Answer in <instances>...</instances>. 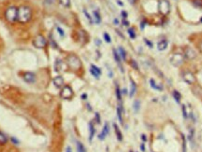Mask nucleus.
<instances>
[{
	"label": "nucleus",
	"mask_w": 202,
	"mask_h": 152,
	"mask_svg": "<svg viewBox=\"0 0 202 152\" xmlns=\"http://www.w3.org/2000/svg\"><path fill=\"white\" fill-rule=\"evenodd\" d=\"M32 18V11L30 8L23 6L18 9V22L22 23H28Z\"/></svg>",
	"instance_id": "f257e3e1"
},
{
	"label": "nucleus",
	"mask_w": 202,
	"mask_h": 152,
	"mask_svg": "<svg viewBox=\"0 0 202 152\" xmlns=\"http://www.w3.org/2000/svg\"><path fill=\"white\" fill-rule=\"evenodd\" d=\"M5 16H6L8 22L11 23H15L18 20V9H16L15 7H9L5 12Z\"/></svg>",
	"instance_id": "f03ea898"
},
{
	"label": "nucleus",
	"mask_w": 202,
	"mask_h": 152,
	"mask_svg": "<svg viewBox=\"0 0 202 152\" xmlns=\"http://www.w3.org/2000/svg\"><path fill=\"white\" fill-rule=\"evenodd\" d=\"M67 65L73 70H78L82 66V63H81V61H80V59L76 55H73V54H71L67 57Z\"/></svg>",
	"instance_id": "7ed1b4c3"
},
{
	"label": "nucleus",
	"mask_w": 202,
	"mask_h": 152,
	"mask_svg": "<svg viewBox=\"0 0 202 152\" xmlns=\"http://www.w3.org/2000/svg\"><path fill=\"white\" fill-rule=\"evenodd\" d=\"M158 11L162 14L163 16L167 15L170 11V4L168 0H159L158 1Z\"/></svg>",
	"instance_id": "20e7f679"
},
{
	"label": "nucleus",
	"mask_w": 202,
	"mask_h": 152,
	"mask_svg": "<svg viewBox=\"0 0 202 152\" xmlns=\"http://www.w3.org/2000/svg\"><path fill=\"white\" fill-rule=\"evenodd\" d=\"M60 96L65 99V100H69L73 97V90L71 89L70 86L66 85L62 88V90L60 92Z\"/></svg>",
	"instance_id": "39448f33"
},
{
	"label": "nucleus",
	"mask_w": 202,
	"mask_h": 152,
	"mask_svg": "<svg viewBox=\"0 0 202 152\" xmlns=\"http://www.w3.org/2000/svg\"><path fill=\"white\" fill-rule=\"evenodd\" d=\"M183 54L181 53H174L173 55H171L170 57V64L174 66H180L181 65H183Z\"/></svg>",
	"instance_id": "423d86ee"
},
{
	"label": "nucleus",
	"mask_w": 202,
	"mask_h": 152,
	"mask_svg": "<svg viewBox=\"0 0 202 152\" xmlns=\"http://www.w3.org/2000/svg\"><path fill=\"white\" fill-rule=\"evenodd\" d=\"M34 45L36 48L38 49H42L47 45V40L42 35H39L36 36V38L34 40Z\"/></svg>",
	"instance_id": "0eeeda50"
},
{
	"label": "nucleus",
	"mask_w": 202,
	"mask_h": 152,
	"mask_svg": "<svg viewBox=\"0 0 202 152\" xmlns=\"http://www.w3.org/2000/svg\"><path fill=\"white\" fill-rule=\"evenodd\" d=\"M183 80H184V82H186L187 84H190V85L194 84V83L196 82L195 75L190 71H185L183 73Z\"/></svg>",
	"instance_id": "6e6552de"
},
{
	"label": "nucleus",
	"mask_w": 202,
	"mask_h": 152,
	"mask_svg": "<svg viewBox=\"0 0 202 152\" xmlns=\"http://www.w3.org/2000/svg\"><path fill=\"white\" fill-rule=\"evenodd\" d=\"M184 56L186 57L188 60H193L196 58V51L192 48L186 47V48L184 49Z\"/></svg>",
	"instance_id": "1a4fd4ad"
},
{
	"label": "nucleus",
	"mask_w": 202,
	"mask_h": 152,
	"mask_svg": "<svg viewBox=\"0 0 202 152\" xmlns=\"http://www.w3.org/2000/svg\"><path fill=\"white\" fill-rule=\"evenodd\" d=\"M24 80L26 83H35L37 78H36V75L32 72H28L25 73L24 75Z\"/></svg>",
	"instance_id": "9d476101"
},
{
	"label": "nucleus",
	"mask_w": 202,
	"mask_h": 152,
	"mask_svg": "<svg viewBox=\"0 0 202 152\" xmlns=\"http://www.w3.org/2000/svg\"><path fill=\"white\" fill-rule=\"evenodd\" d=\"M90 73L95 77V78H99L100 75H101V70H100V68L97 67V66H95V65H91V67H90Z\"/></svg>",
	"instance_id": "9b49d317"
},
{
	"label": "nucleus",
	"mask_w": 202,
	"mask_h": 152,
	"mask_svg": "<svg viewBox=\"0 0 202 152\" xmlns=\"http://www.w3.org/2000/svg\"><path fill=\"white\" fill-rule=\"evenodd\" d=\"M54 84L56 88L60 89L64 87V78L61 76H57L54 78Z\"/></svg>",
	"instance_id": "f8f14e48"
},
{
	"label": "nucleus",
	"mask_w": 202,
	"mask_h": 152,
	"mask_svg": "<svg viewBox=\"0 0 202 152\" xmlns=\"http://www.w3.org/2000/svg\"><path fill=\"white\" fill-rule=\"evenodd\" d=\"M149 82H150V85H151V87L153 89V90H156V91H159V92L163 91V89H164L163 85L160 84V83H158V84H157V83L155 82V80H153V78H151Z\"/></svg>",
	"instance_id": "ddd939ff"
},
{
	"label": "nucleus",
	"mask_w": 202,
	"mask_h": 152,
	"mask_svg": "<svg viewBox=\"0 0 202 152\" xmlns=\"http://www.w3.org/2000/svg\"><path fill=\"white\" fill-rule=\"evenodd\" d=\"M109 132H110V128H109V124L108 123H105L104 125V128L102 130V132H101V134L98 135V138L100 140H104L105 137L109 134Z\"/></svg>",
	"instance_id": "4468645a"
},
{
	"label": "nucleus",
	"mask_w": 202,
	"mask_h": 152,
	"mask_svg": "<svg viewBox=\"0 0 202 152\" xmlns=\"http://www.w3.org/2000/svg\"><path fill=\"white\" fill-rule=\"evenodd\" d=\"M168 40L166 39H162L160 40L159 42L157 43V50H160V51H164L165 50H166L168 48Z\"/></svg>",
	"instance_id": "2eb2a0df"
},
{
	"label": "nucleus",
	"mask_w": 202,
	"mask_h": 152,
	"mask_svg": "<svg viewBox=\"0 0 202 152\" xmlns=\"http://www.w3.org/2000/svg\"><path fill=\"white\" fill-rule=\"evenodd\" d=\"M95 134V129L94 127V124H93V122H90L89 123V141L90 142L93 140Z\"/></svg>",
	"instance_id": "dca6fc26"
},
{
	"label": "nucleus",
	"mask_w": 202,
	"mask_h": 152,
	"mask_svg": "<svg viewBox=\"0 0 202 152\" xmlns=\"http://www.w3.org/2000/svg\"><path fill=\"white\" fill-rule=\"evenodd\" d=\"M113 57H114V59H115V61H116V63L117 64H118L119 65H121V57H120V55H119V53H118V51H117L116 50H113ZM120 67H121V70H122V72H124V70H123V67H122L121 65H120Z\"/></svg>",
	"instance_id": "f3484780"
},
{
	"label": "nucleus",
	"mask_w": 202,
	"mask_h": 152,
	"mask_svg": "<svg viewBox=\"0 0 202 152\" xmlns=\"http://www.w3.org/2000/svg\"><path fill=\"white\" fill-rule=\"evenodd\" d=\"M113 127H114V131H115V134H116V136H117V139H118L119 141H122V140H123V134H122L119 127L117 126V124H115V123L113 124Z\"/></svg>",
	"instance_id": "a211bd4d"
},
{
	"label": "nucleus",
	"mask_w": 202,
	"mask_h": 152,
	"mask_svg": "<svg viewBox=\"0 0 202 152\" xmlns=\"http://www.w3.org/2000/svg\"><path fill=\"white\" fill-rule=\"evenodd\" d=\"M131 81V89H130V93H129V96L132 98L133 96H134V94L137 91V86H136V83L134 82V80H130Z\"/></svg>",
	"instance_id": "6ab92c4d"
},
{
	"label": "nucleus",
	"mask_w": 202,
	"mask_h": 152,
	"mask_svg": "<svg viewBox=\"0 0 202 152\" xmlns=\"http://www.w3.org/2000/svg\"><path fill=\"white\" fill-rule=\"evenodd\" d=\"M118 53H119V55L121 57V59L125 61V59H126V51L125 50V49L123 48V47H119V48H118Z\"/></svg>",
	"instance_id": "aec40b11"
},
{
	"label": "nucleus",
	"mask_w": 202,
	"mask_h": 152,
	"mask_svg": "<svg viewBox=\"0 0 202 152\" xmlns=\"http://www.w3.org/2000/svg\"><path fill=\"white\" fill-rule=\"evenodd\" d=\"M94 14V20H95V23L97 24H99L101 23V17H100V14L99 12L97 11V10H95V11L93 12Z\"/></svg>",
	"instance_id": "412c9836"
},
{
	"label": "nucleus",
	"mask_w": 202,
	"mask_h": 152,
	"mask_svg": "<svg viewBox=\"0 0 202 152\" xmlns=\"http://www.w3.org/2000/svg\"><path fill=\"white\" fill-rule=\"evenodd\" d=\"M117 116H118L119 121L123 124V109H122V107L119 106L117 107Z\"/></svg>",
	"instance_id": "4be33fe9"
},
{
	"label": "nucleus",
	"mask_w": 202,
	"mask_h": 152,
	"mask_svg": "<svg viewBox=\"0 0 202 152\" xmlns=\"http://www.w3.org/2000/svg\"><path fill=\"white\" fill-rule=\"evenodd\" d=\"M133 109L136 113L139 112V110L140 109V100H135L133 103Z\"/></svg>",
	"instance_id": "5701e85b"
},
{
	"label": "nucleus",
	"mask_w": 202,
	"mask_h": 152,
	"mask_svg": "<svg viewBox=\"0 0 202 152\" xmlns=\"http://www.w3.org/2000/svg\"><path fill=\"white\" fill-rule=\"evenodd\" d=\"M76 145H77V151L78 152H86V149H85V148H84V146L82 142L77 141Z\"/></svg>",
	"instance_id": "b1692460"
},
{
	"label": "nucleus",
	"mask_w": 202,
	"mask_h": 152,
	"mask_svg": "<svg viewBox=\"0 0 202 152\" xmlns=\"http://www.w3.org/2000/svg\"><path fill=\"white\" fill-rule=\"evenodd\" d=\"M8 142V137L7 135L3 134L2 132H0V145H5Z\"/></svg>",
	"instance_id": "393cba45"
},
{
	"label": "nucleus",
	"mask_w": 202,
	"mask_h": 152,
	"mask_svg": "<svg viewBox=\"0 0 202 152\" xmlns=\"http://www.w3.org/2000/svg\"><path fill=\"white\" fill-rule=\"evenodd\" d=\"M172 95H173V98L175 99V101H176L177 103H180L181 98H182V95H181V93L178 91H173Z\"/></svg>",
	"instance_id": "a878e982"
},
{
	"label": "nucleus",
	"mask_w": 202,
	"mask_h": 152,
	"mask_svg": "<svg viewBox=\"0 0 202 152\" xmlns=\"http://www.w3.org/2000/svg\"><path fill=\"white\" fill-rule=\"evenodd\" d=\"M127 33H128L130 38H132V39H135L136 38L137 35H136V32H135V29L133 28V27L128 28V30H127Z\"/></svg>",
	"instance_id": "bb28decb"
},
{
	"label": "nucleus",
	"mask_w": 202,
	"mask_h": 152,
	"mask_svg": "<svg viewBox=\"0 0 202 152\" xmlns=\"http://www.w3.org/2000/svg\"><path fill=\"white\" fill-rule=\"evenodd\" d=\"M192 3L194 5V7L201 9L202 8V0H192Z\"/></svg>",
	"instance_id": "cd10ccee"
},
{
	"label": "nucleus",
	"mask_w": 202,
	"mask_h": 152,
	"mask_svg": "<svg viewBox=\"0 0 202 152\" xmlns=\"http://www.w3.org/2000/svg\"><path fill=\"white\" fill-rule=\"evenodd\" d=\"M58 1H59V3L62 6L66 7V8H68L70 6V0H58Z\"/></svg>",
	"instance_id": "c85d7f7f"
},
{
	"label": "nucleus",
	"mask_w": 202,
	"mask_h": 152,
	"mask_svg": "<svg viewBox=\"0 0 202 152\" xmlns=\"http://www.w3.org/2000/svg\"><path fill=\"white\" fill-rule=\"evenodd\" d=\"M116 96H117V100L122 101V93H121V90L118 85H116Z\"/></svg>",
	"instance_id": "c756f323"
},
{
	"label": "nucleus",
	"mask_w": 202,
	"mask_h": 152,
	"mask_svg": "<svg viewBox=\"0 0 202 152\" xmlns=\"http://www.w3.org/2000/svg\"><path fill=\"white\" fill-rule=\"evenodd\" d=\"M61 65H62V61L61 60H57L56 61V64H55V71L59 72L61 71Z\"/></svg>",
	"instance_id": "7c9ffc66"
},
{
	"label": "nucleus",
	"mask_w": 202,
	"mask_h": 152,
	"mask_svg": "<svg viewBox=\"0 0 202 152\" xmlns=\"http://www.w3.org/2000/svg\"><path fill=\"white\" fill-rule=\"evenodd\" d=\"M182 139H183V152H186V140H185L183 134H182Z\"/></svg>",
	"instance_id": "2f4dec72"
},
{
	"label": "nucleus",
	"mask_w": 202,
	"mask_h": 152,
	"mask_svg": "<svg viewBox=\"0 0 202 152\" xmlns=\"http://www.w3.org/2000/svg\"><path fill=\"white\" fill-rule=\"evenodd\" d=\"M103 38L105 39L106 42H108V43H110L111 42V38H110V36L108 33H104L103 34Z\"/></svg>",
	"instance_id": "473e14b6"
},
{
	"label": "nucleus",
	"mask_w": 202,
	"mask_h": 152,
	"mask_svg": "<svg viewBox=\"0 0 202 152\" xmlns=\"http://www.w3.org/2000/svg\"><path fill=\"white\" fill-rule=\"evenodd\" d=\"M83 12H84V14H85V16H86L87 20L89 21V23H93L94 22H93V20H92V17L90 16V15H89V13L86 11V9H83Z\"/></svg>",
	"instance_id": "72a5a7b5"
},
{
	"label": "nucleus",
	"mask_w": 202,
	"mask_h": 152,
	"mask_svg": "<svg viewBox=\"0 0 202 152\" xmlns=\"http://www.w3.org/2000/svg\"><path fill=\"white\" fill-rule=\"evenodd\" d=\"M130 64H131L132 67L134 68V69H136V70H139V66H138V64L136 63V61H135V60H131Z\"/></svg>",
	"instance_id": "f704fd0d"
},
{
	"label": "nucleus",
	"mask_w": 202,
	"mask_h": 152,
	"mask_svg": "<svg viewBox=\"0 0 202 152\" xmlns=\"http://www.w3.org/2000/svg\"><path fill=\"white\" fill-rule=\"evenodd\" d=\"M57 31H58V33H59V35L62 36V38H64V36H65V32H64V30L61 28V27H59V26H57Z\"/></svg>",
	"instance_id": "c9c22d12"
},
{
	"label": "nucleus",
	"mask_w": 202,
	"mask_h": 152,
	"mask_svg": "<svg viewBox=\"0 0 202 152\" xmlns=\"http://www.w3.org/2000/svg\"><path fill=\"white\" fill-rule=\"evenodd\" d=\"M183 118L184 119H187V111H186V107L183 104Z\"/></svg>",
	"instance_id": "e433bc0d"
},
{
	"label": "nucleus",
	"mask_w": 202,
	"mask_h": 152,
	"mask_svg": "<svg viewBox=\"0 0 202 152\" xmlns=\"http://www.w3.org/2000/svg\"><path fill=\"white\" fill-rule=\"evenodd\" d=\"M145 42H146V44L149 46V48H151V49L153 48V43H152V42H150V41H149V40H147L146 38H145Z\"/></svg>",
	"instance_id": "4c0bfd02"
},
{
	"label": "nucleus",
	"mask_w": 202,
	"mask_h": 152,
	"mask_svg": "<svg viewBox=\"0 0 202 152\" xmlns=\"http://www.w3.org/2000/svg\"><path fill=\"white\" fill-rule=\"evenodd\" d=\"M95 119H97V122L99 124L100 123V117H99V114L98 113H95Z\"/></svg>",
	"instance_id": "58836bf2"
},
{
	"label": "nucleus",
	"mask_w": 202,
	"mask_h": 152,
	"mask_svg": "<svg viewBox=\"0 0 202 152\" xmlns=\"http://www.w3.org/2000/svg\"><path fill=\"white\" fill-rule=\"evenodd\" d=\"M121 14H122V16H123V18H124L125 20V19L127 18V13H126V12L125 11V10H123V11H122V12H121Z\"/></svg>",
	"instance_id": "ea45409f"
},
{
	"label": "nucleus",
	"mask_w": 202,
	"mask_h": 152,
	"mask_svg": "<svg viewBox=\"0 0 202 152\" xmlns=\"http://www.w3.org/2000/svg\"><path fill=\"white\" fill-rule=\"evenodd\" d=\"M11 141H12V143H14L15 145H19V141L15 137H11Z\"/></svg>",
	"instance_id": "a19ab883"
},
{
	"label": "nucleus",
	"mask_w": 202,
	"mask_h": 152,
	"mask_svg": "<svg viewBox=\"0 0 202 152\" xmlns=\"http://www.w3.org/2000/svg\"><path fill=\"white\" fill-rule=\"evenodd\" d=\"M54 0H45V3L47 5H52V4H54Z\"/></svg>",
	"instance_id": "79ce46f5"
},
{
	"label": "nucleus",
	"mask_w": 202,
	"mask_h": 152,
	"mask_svg": "<svg viewBox=\"0 0 202 152\" xmlns=\"http://www.w3.org/2000/svg\"><path fill=\"white\" fill-rule=\"evenodd\" d=\"M141 140L143 141V142H146L147 141V137L145 134H141Z\"/></svg>",
	"instance_id": "37998d69"
},
{
	"label": "nucleus",
	"mask_w": 202,
	"mask_h": 152,
	"mask_svg": "<svg viewBox=\"0 0 202 152\" xmlns=\"http://www.w3.org/2000/svg\"><path fill=\"white\" fill-rule=\"evenodd\" d=\"M82 100H85V99L87 98V94L86 93H83V94H82Z\"/></svg>",
	"instance_id": "c03bdc74"
},
{
	"label": "nucleus",
	"mask_w": 202,
	"mask_h": 152,
	"mask_svg": "<svg viewBox=\"0 0 202 152\" xmlns=\"http://www.w3.org/2000/svg\"><path fill=\"white\" fill-rule=\"evenodd\" d=\"M66 152H72V149H71V148H70L69 146H67V148H66Z\"/></svg>",
	"instance_id": "a18cd8bd"
},
{
	"label": "nucleus",
	"mask_w": 202,
	"mask_h": 152,
	"mask_svg": "<svg viewBox=\"0 0 202 152\" xmlns=\"http://www.w3.org/2000/svg\"><path fill=\"white\" fill-rule=\"evenodd\" d=\"M123 23H124V25H125V26H127V25H129V23L127 22V21H125V19L123 20Z\"/></svg>",
	"instance_id": "49530a36"
},
{
	"label": "nucleus",
	"mask_w": 202,
	"mask_h": 152,
	"mask_svg": "<svg viewBox=\"0 0 202 152\" xmlns=\"http://www.w3.org/2000/svg\"><path fill=\"white\" fill-rule=\"evenodd\" d=\"M140 149H141V151H143V152L145 151V146H144V144H141V146H140Z\"/></svg>",
	"instance_id": "de8ad7c7"
},
{
	"label": "nucleus",
	"mask_w": 202,
	"mask_h": 152,
	"mask_svg": "<svg viewBox=\"0 0 202 152\" xmlns=\"http://www.w3.org/2000/svg\"><path fill=\"white\" fill-rule=\"evenodd\" d=\"M144 26H145V22H142V23H141V25H140V29H141V30L144 29Z\"/></svg>",
	"instance_id": "09e8293b"
},
{
	"label": "nucleus",
	"mask_w": 202,
	"mask_h": 152,
	"mask_svg": "<svg viewBox=\"0 0 202 152\" xmlns=\"http://www.w3.org/2000/svg\"><path fill=\"white\" fill-rule=\"evenodd\" d=\"M117 4H118V5H120V6H122V7L124 6V3H122V1H121V0H117Z\"/></svg>",
	"instance_id": "8fccbe9b"
},
{
	"label": "nucleus",
	"mask_w": 202,
	"mask_h": 152,
	"mask_svg": "<svg viewBox=\"0 0 202 152\" xmlns=\"http://www.w3.org/2000/svg\"><path fill=\"white\" fill-rule=\"evenodd\" d=\"M128 1L130 2V4H135L137 2V0H128Z\"/></svg>",
	"instance_id": "3c124183"
},
{
	"label": "nucleus",
	"mask_w": 202,
	"mask_h": 152,
	"mask_svg": "<svg viewBox=\"0 0 202 152\" xmlns=\"http://www.w3.org/2000/svg\"><path fill=\"white\" fill-rule=\"evenodd\" d=\"M114 23H115L116 25H118V23H119V21L117 20V19H114Z\"/></svg>",
	"instance_id": "603ef678"
},
{
	"label": "nucleus",
	"mask_w": 202,
	"mask_h": 152,
	"mask_svg": "<svg viewBox=\"0 0 202 152\" xmlns=\"http://www.w3.org/2000/svg\"><path fill=\"white\" fill-rule=\"evenodd\" d=\"M200 23H202V17L200 18Z\"/></svg>",
	"instance_id": "864d4df0"
}]
</instances>
